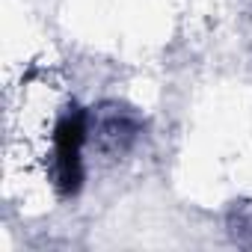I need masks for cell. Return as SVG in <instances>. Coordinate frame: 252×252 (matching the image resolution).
Wrapping results in <instances>:
<instances>
[{
    "label": "cell",
    "instance_id": "cell-2",
    "mask_svg": "<svg viewBox=\"0 0 252 252\" xmlns=\"http://www.w3.org/2000/svg\"><path fill=\"white\" fill-rule=\"evenodd\" d=\"M143 134L140 116L119 101H107L89 113V146L104 155H125L137 146Z\"/></svg>",
    "mask_w": 252,
    "mask_h": 252
},
{
    "label": "cell",
    "instance_id": "cell-1",
    "mask_svg": "<svg viewBox=\"0 0 252 252\" xmlns=\"http://www.w3.org/2000/svg\"><path fill=\"white\" fill-rule=\"evenodd\" d=\"M89 149V110L68 107L51 128V178L63 196H74L83 184V155Z\"/></svg>",
    "mask_w": 252,
    "mask_h": 252
}]
</instances>
